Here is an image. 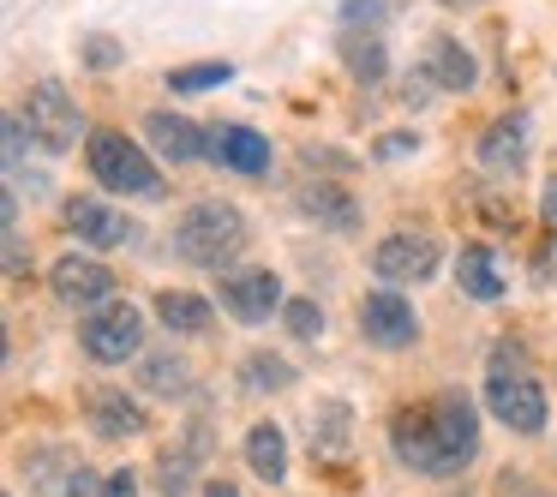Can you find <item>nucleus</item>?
<instances>
[{
	"label": "nucleus",
	"instance_id": "28",
	"mask_svg": "<svg viewBox=\"0 0 557 497\" xmlns=\"http://www.w3.org/2000/svg\"><path fill=\"white\" fill-rule=\"evenodd\" d=\"M282 324H288V336H300V341L324 336V312H318V300H288L282 306Z\"/></svg>",
	"mask_w": 557,
	"mask_h": 497
},
{
	"label": "nucleus",
	"instance_id": "17",
	"mask_svg": "<svg viewBox=\"0 0 557 497\" xmlns=\"http://www.w3.org/2000/svg\"><path fill=\"white\" fill-rule=\"evenodd\" d=\"M66 222H73V234L85 246H126L133 240V222L114 216V210L97 204V198H73V204H66Z\"/></svg>",
	"mask_w": 557,
	"mask_h": 497
},
{
	"label": "nucleus",
	"instance_id": "12",
	"mask_svg": "<svg viewBox=\"0 0 557 497\" xmlns=\"http://www.w3.org/2000/svg\"><path fill=\"white\" fill-rule=\"evenodd\" d=\"M528 145H533L528 114H504V121L485 126V138H480V162H485V169H497V174H516L521 162H528Z\"/></svg>",
	"mask_w": 557,
	"mask_h": 497
},
{
	"label": "nucleus",
	"instance_id": "32",
	"mask_svg": "<svg viewBox=\"0 0 557 497\" xmlns=\"http://www.w3.org/2000/svg\"><path fill=\"white\" fill-rule=\"evenodd\" d=\"M497 497H540V492H533L521 473H504V480H497Z\"/></svg>",
	"mask_w": 557,
	"mask_h": 497
},
{
	"label": "nucleus",
	"instance_id": "2",
	"mask_svg": "<svg viewBox=\"0 0 557 497\" xmlns=\"http://www.w3.org/2000/svg\"><path fill=\"white\" fill-rule=\"evenodd\" d=\"M240 246H246V216L222 198H205L174 222V252L198 270H228V258H240Z\"/></svg>",
	"mask_w": 557,
	"mask_h": 497
},
{
	"label": "nucleus",
	"instance_id": "8",
	"mask_svg": "<svg viewBox=\"0 0 557 497\" xmlns=\"http://www.w3.org/2000/svg\"><path fill=\"white\" fill-rule=\"evenodd\" d=\"M360 336L377 341V348H413V341H420V318H413V306L389 288L366 294L360 300Z\"/></svg>",
	"mask_w": 557,
	"mask_h": 497
},
{
	"label": "nucleus",
	"instance_id": "30",
	"mask_svg": "<svg viewBox=\"0 0 557 497\" xmlns=\"http://www.w3.org/2000/svg\"><path fill=\"white\" fill-rule=\"evenodd\" d=\"M85 61H90V66H121L126 49H121L114 37H90V42H85Z\"/></svg>",
	"mask_w": 557,
	"mask_h": 497
},
{
	"label": "nucleus",
	"instance_id": "33",
	"mask_svg": "<svg viewBox=\"0 0 557 497\" xmlns=\"http://www.w3.org/2000/svg\"><path fill=\"white\" fill-rule=\"evenodd\" d=\"M25 157V121H7V162Z\"/></svg>",
	"mask_w": 557,
	"mask_h": 497
},
{
	"label": "nucleus",
	"instance_id": "34",
	"mask_svg": "<svg viewBox=\"0 0 557 497\" xmlns=\"http://www.w3.org/2000/svg\"><path fill=\"white\" fill-rule=\"evenodd\" d=\"M413 145H420L413 133H396V138H384V145H377V157H408Z\"/></svg>",
	"mask_w": 557,
	"mask_h": 497
},
{
	"label": "nucleus",
	"instance_id": "35",
	"mask_svg": "<svg viewBox=\"0 0 557 497\" xmlns=\"http://www.w3.org/2000/svg\"><path fill=\"white\" fill-rule=\"evenodd\" d=\"M540 210H545V228H552V240H557V181L545 186V198H540Z\"/></svg>",
	"mask_w": 557,
	"mask_h": 497
},
{
	"label": "nucleus",
	"instance_id": "1",
	"mask_svg": "<svg viewBox=\"0 0 557 497\" xmlns=\"http://www.w3.org/2000/svg\"><path fill=\"white\" fill-rule=\"evenodd\" d=\"M389 449L408 473L449 480L480 456V413H473L468 396H437L420 401V408H401L389 420Z\"/></svg>",
	"mask_w": 557,
	"mask_h": 497
},
{
	"label": "nucleus",
	"instance_id": "31",
	"mask_svg": "<svg viewBox=\"0 0 557 497\" xmlns=\"http://www.w3.org/2000/svg\"><path fill=\"white\" fill-rule=\"evenodd\" d=\"M102 497H138V480H133V468H114L109 480H102Z\"/></svg>",
	"mask_w": 557,
	"mask_h": 497
},
{
	"label": "nucleus",
	"instance_id": "21",
	"mask_svg": "<svg viewBox=\"0 0 557 497\" xmlns=\"http://www.w3.org/2000/svg\"><path fill=\"white\" fill-rule=\"evenodd\" d=\"M456 282H461V294H473V300H504V288H509V282L497 276V258L485 252V246H461Z\"/></svg>",
	"mask_w": 557,
	"mask_h": 497
},
{
	"label": "nucleus",
	"instance_id": "20",
	"mask_svg": "<svg viewBox=\"0 0 557 497\" xmlns=\"http://www.w3.org/2000/svg\"><path fill=\"white\" fill-rule=\"evenodd\" d=\"M246 468H252L258 480H270V485L288 473V437H282L276 420H264V425H252V432H246Z\"/></svg>",
	"mask_w": 557,
	"mask_h": 497
},
{
	"label": "nucleus",
	"instance_id": "3",
	"mask_svg": "<svg viewBox=\"0 0 557 497\" xmlns=\"http://www.w3.org/2000/svg\"><path fill=\"white\" fill-rule=\"evenodd\" d=\"M485 408H492V420H504L509 432H521V437H540L545 420H552L540 377H533L528 365H509L504 348H497L492 372H485Z\"/></svg>",
	"mask_w": 557,
	"mask_h": 497
},
{
	"label": "nucleus",
	"instance_id": "23",
	"mask_svg": "<svg viewBox=\"0 0 557 497\" xmlns=\"http://www.w3.org/2000/svg\"><path fill=\"white\" fill-rule=\"evenodd\" d=\"M138 384H145L150 396H186V389H193V372H186V360H174V353H150Z\"/></svg>",
	"mask_w": 557,
	"mask_h": 497
},
{
	"label": "nucleus",
	"instance_id": "7",
	"mask_svg": "<svg viewBox=\"0 0 557 497\" xmlns=\"http://www.w3.org/2000/svg\"><path fill=\"white\" fill-rule=\"evenodd\" d=\"M138 341H145V318H138L133 306H102V312H90L85 353L97 365H126L138 353Z\"/></svg>",
	"mask_w": 557,
	"mask_h": 497
},
{
	"label": "nucleus",
	"instance_id": "29",
	"mask_svg": "<svg viewBox=\"0 0 557 497\" xmlns=\"http://www.w3.org/2000/svg\"><path fill=\"white\" fill-rule=\"evenodd\" d=\"M389 13H396L389 0H342V25H348V30H360V25H366V30H377Z\"/></svg>",
	"mask_w": 557,
	"mask_h": 497
},
{
	"label": "nucleus",
	"instance_id": "18",
	"mask_svg": "<svg viewBox=\"0 0 557 497\" xmlns=\"http://www.w3.org/2000/svg\"><path fill=\"white\" fill-rule=\"evenodd\" d=\"M473 54L461 49L456 37H432V49H425V85L437 90H473Z\"/></svg>",
	"mask_w": 557,
	"mask_h": 497
},
{
	"label": "nucleus",
	"instance_id": "10",
	"mask_svg": "<svg viewBox=\"0 0 557 497\" xmlns=\"http://www.w3.org/2000/svg\"><path fill=\"white\" fill-rule=\"evenodd\" d=\"M54 294H61L66 306H109V294H114V270L109 264H97V258H61V264H54Z\"/></svg>",
	"mask_w": 557,
	"mask_h": 497
},
{
	"label": "nucleus",
	"instance_id": "14",
	"mask_svg": "<svg viewBox=\"0 0 557 497\" xmlns=\"http://www.w3.org/2000/svg\"><path fill=\"white\" fill-rule=\"evenodd\" d=\"M85 420L97 437H138L145 432V408L126 389H90L85 396Z\"/></svg>",
	"mask_w": 557,
	"mask_h": 497
},
{
	"label": "nucleus",
	"instance_id": "5",
	"mask_svg": "<svg viewBox=\"0 0 557 497\" xmlns=\"http://www.w3.org/2000/svg\"><path fill=\"white\" fill-rule=\"evenodd\" d=\"M25 126H30V138H37L42 150H73L78 133H85V121H78V102L66 97V85H54V78H42V85L30 90Z\"/></svg>",
	"mask_w": 557,
	"mask_h": 497
},
{
	"label": "nucleus",
	"instance_id": "6",
	"mask_svg": "<svg viewBox=\"0 0 557 497\" xmlns=\"http://www.w3.org/2000/svg\"><path fill=\"white\" fill-rule=\"evenodd\" d=\"M437 258H444V246H437L432 234H413V228H401V234H389V240H377V252H372V270L389 282V288H408V282H425V276H437Z\"/></svg>",
	"mask_w": 557,
	"mask_h": 497
},
{
	"label": "nucleus",
	"instance_id": "36",
	"mask_svg": "<svg viewBox=\"0 0 557 497\" xmlns=\"http://www.w3.org/2000/svg\"><path fill=\"white\" fill-rule=\"evenodd\" d=\"M198 497H240V485H234V480H205V492H198Z\"/></svg>",
	"mask_w": 557,
	"mask_h": 497
},
{
	"label": "nucleus",
	"instance_id": "9",
	"mask_svg": "<svg viewBox=\"0 0 557 497\" xmlns=\"http://www.w3.org/2000/svg\"><path fill=\"white\" fill-rule=\"evenodd\" d=\"M222 306H228L240 324H264L282 300V276H270V270H222Z\"/></svg>",
	"mask_w": 557,
	"mask_h": 497
},
{
	"label": "nucleus",
	"instance_id": "27",
	"mask_svg": "<svg viewBox=\"0 0 557 497\" xmlns=\"http://www.w3.org/2000/svg\"><path fill=\"white\" fill-rule=\"evenodd\" d=\"M157 485H162V497H186L193 492V456H186V449H169V456L157 461Z\"/></svg>",
	"mask_w": 557,
	"mask_h": 497
},
{
	"label": "nucleus",
	"instance_id": "19",
	"mask_svg": "<svg viewBox=\"0 0 557 497\" xmlns=\"http://www.w3.org/2000/svg\"><path fill=\"white\" fill-rule=\"evenodd\" d=\"M336 49H342V66H348L360 85H377V78L389 73V54H384V37H377V30H342Z\"/></svg>",
	"mask_w": 557,
	"mask_h": 497
},
{
	"label": "nucleus",
	"instance_id": "4",
	"mask_svg": "<svg viewBox=\"0 0 557 497\" xmlns=\"http://www.w3.org/2000/svg\"><path fill=\"white\" fill-rule=\"evenodd\" d=\"M90 174H97L109 192H126V198H157L162 192L157 162H150L126 133H97L90 138Z\"/></svg>",
	"mask_w": 557,
	"mask_h": 497
},
{
	"label": "nucleus",
	"instance_id": "22",
	"mask_svg": "<svg viewBox=\"0 0 557 497\" xmlns=\"http://www.w3.org/2000/svg\"><path fill=\"white\" fill-rule=\"evenodd\" d=\"M157 318H162V330H174V336H198V330H210V300H198V294H186V288H162L157 294Z\"/></svg>",
	"mask_w": 557,
	"mask_h": 497
},
{
	"label": "nucleus",
	"instance_id": "15",
	"mask_svg": "<svg viewBox=\"0 0 557 497\" xmlns=\"http://www.w3.org/2000/svg\"><path fill=\"white\" fill-rule=\"evenodd\" d=\"M145 138H150V150H157V157H169V162H193V157H210V138L198 133L193 121H181V114H169V109L145 114Z\"/></svg>",
	"mask_w": 557,
	"mask_h": 497
},
{
	"label": "nucleus",
	"instance_id": "16",
	"mask_svg": "<svg viewBox=\"0 0 557 497\" xmlns=\"http://www.w3.org/2000/svg\"><path fill=\"white\" fill-rule=\"evenodd\" d=\"M210 157L234 174H264L270 169V138L252 133V126H216V133H210Z\"/></svg>",
	"mask_w": 557,
	"mask_h": 497
},
{
	"label": "nucleus",
	"instance_id": "24",
	"mask_svg": "<svg viewBox=\"0 0 557 497\" xmlns=\"http://www.w3.org/2000/svg\"><path fill=\"white\" fill-rule=\"evenodd\" d=\"M348 401H324V408L312 413V449L318 456H336L342 444H348Z\"/></svg>",
	"mask_w": 557,
	"mask_h": 497
},
{
	"label": "nucleus",
	"instance_id": "37",
	"mask_svg": "<svg viewBox=\"0 0 557 497\" xmlns=\"http://www.w3.org/2000/svg\"><path fill=\"white\" fill-rule=\"evenodd\" d=\"M437 7H473V0H437Z\"/></svg>",
	"mask_w": 557,
	"mask_h": 497
},
{
	"label": "nucleus",
	"instance_id": "26",
	"mask_svg": "<svg viewBox=\"0 0 557 497\" xmlns=\"http://www.w3.org/2000/svg\"><path fill=\"white\" fill-rule=\"evenodd\" d=\"M294 384V365L282 353H252L246 360V389H288Z\"/></svg>",
	"mask_w": 557,
	"mask_h": 497
},
{
	"label": "nucleus",
	"instance_id": "13",
	"mask_svg": "<svg viewBox=\"0 0 557 497\" xmlns=\"http://www.w3.org/2000/svg\"><path fill=\"white\" fill-rule=\"evenodd\" d=\"M294 204H300V216H312L318 228H330V234H354V228H360V204H354L336 181L300 186V198H294Z\"/></svg>",
	"mask_w": 557,
	"mask_h": 497
},
{
	"label": "nucleus",
	"instance_id": "11",
	"mask_svg": "<svg viewBox=\"0 0 557 497\" xmlns=\"http://www.w3.org/2000/svg\"><path fill=\"white\" fill-rule=\"evenodd\" d=\"M25 468L37 473V485H49L54 497H102V480L73 456V449H37Z\"/></svg>",
	"mask_w": 557,
	"mask_h": 497
},
{
	"label": "nucleus",
	"instance_id": "25",
	"mask_svg": "<svg viewBox=\"0 0 557 497\" xmlns=\"http://www.w3.org/2000/svg\"><path fill=\"white\" fill-rule=\"evenodd\" d=\"M228 78H234L228 61H198V66H174V73H169V90H186V97H193V90L228 85Z\"/></svg>",
	"mask_w": 557,
	"mask_h": 497
}]
</instances>
